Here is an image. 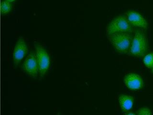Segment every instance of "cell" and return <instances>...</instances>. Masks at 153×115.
<instances>
[{
  "label": "cell",
  "mask_w": 153,
  "mask_h": 115,
  "mask_svg": "<svg viewBox=\"0 0 153 115\" xmlns=\"http://www.w3.org/2000/svg\"><path fill=\"white\" fill-rule=\"evenodd\" d=\"M36 55L41 77L45 75L50 65V57L45 48L39 44L35 45Z\"/></svg>",
  "instance_id": "3957f363"
},
{
  "label": "cell",
  "mask_w": 153,
  "mask_h": 115,
  "mask_svg": "<svg viewBox=\"0 0 153 115\" xmlns=\"http://www.w3.org/2000/svg\"><path fill=\"white\" fill-rule=\"evenodd\" d=\"M28 46L23 37H19L17 41L13 53V59L15 66H17L27 53Z\"/></svg>",
  "instance_id": "5b68a950"
},
{
  "label": "cell",
  "mask_w": 153,
  "mask_h": 115,
  "mask_svg": "<svg viewBox=\"0 0 153 115\" xmlns=\"http://www.w3.org/2000/svg\"><path fill=\"white\" fill-rule=\"evenodd\" d=\"M152 72H153V67H152Z\"/></svg>",
  "instance_id": "9a60e30c"
},
{
  "label": "cell",
  "mask_w": 153,
  "mask_h": 115,
  "mask_svg": "<svg viewBox=\"0 0 153 115\" xmlns=\"http://www.w3.org/2000/svg\"><path fill=\"white\" fill-rule=\"evenodd\" d=\"M118 100L121 109L124 111L130 110L133 107L134 98L131 96L126 95H120L119 96Z\"/></svg>",
  "instance_id": "9c48e42d"
},
{
  "label": "cell",
  "mask_w": 153,
  "mask_h": 115,
  "mask_svg": "<svg viewBox=\"0 0 153 115\" xmlns=\"http://www.w3.org/2000/svg\"><path fill=\"white\" fill-rule=\"evenodd\" d=\"M143 62L146 67L149 68L153 67V53H150L146 55L143 58Z\"/></svg>",
  "instance_id": "8fae6325"
},
{
  "label": "cell",
  "mask_w": 153,
  "mask_h": 115,
  "mask_svg": "<svg viewBox=\"0 0 153 115\" xmlns=\"http://www.w3.org/2000/svg\"><path fill=\"white\" fill-rule=\"evenodd\" d=\"M124 83L128 88L132 90H138L143 86L142 78L135 73L127 74L124 77Z\"/></svg>",
  "instance_id": "52a82bcc"
},
{
  "label": "cell",
  "mask_w": 153,
  "mask_h": 115,
  "mask_svg": "<svg viewBox=\"0 0 153 115\" xmlns=\"http://www.w3.org/2000/svg\"><path fill=\"white\" fill-rule=\"evenodd\" d=\"M133 29L126 16H119L113 19L107 26V36L116 33L132 32Z\"/></svg>",
  "instance_id": "7a4b0ae2"
},
{
  "label": "cell",
  "mask_w": 153,
  "mask_h": 115,
  "mask_svg": "<svg viewBox=\"0 0 153 115\" xmlns=\"http://www.w3.org/2000/svg\"><path fill=\"white\" fill-rule=\"evenodd\" d=\"M6 1H8V2H13L15 0H5Z\"/></svg>",
  "instance_id": "5bb4252c"
},
{
  "label": "cell",
  "mask_w": 153,
  "mask_h": 115,
  "mask_svg": "<svg viewBox=\"0 0 153 115\" xmlns=\"http://www.w3.org/2000/svg\"><path fill=\"white\" fill-rule=\"evenodd\" d=\"M147 49V42L145 34L141 31L135 33L130 48V52L136 57H142Z\"/></svg>",
  "instance_id": "277c9868"
},
{
  "label": "cell",
  "mask_w": 153,
  "mask_h": 115,
  "mask_svg": "<svg viewBox=\"0 0 153 115\" xmlns=\"http://www.w3.org/2000/svg\"><path fill=\"white\" fill-rule=\"evenodd\" d=\"M152 112L149 108L143 107L138 110L137 115H152Z\"/></svg>",
  "instance_id": "7c38bea8"
},
{
  "label": "cell",
  "mask_w": 153,
  "mask_h": 115,
  "mask_svg": "<svg viewBox=\"0 0 153 115\" xmlns=\"http://www.w3.org/2000/svg\"><path fill=\"white\" fill-rule=\"evenodd\" d=\"M124 115H136L134 113L132 112H127Z\"/></svg>",
  "instance_id": "4fadbf2b"
},
{
  "label": "cell",
  "mask_w": 153,
  "mask_h": 115,
  "mask_svg": "<svg viewBox=\"0 0 153 115\" xmlns=\"http://www.w3.org/2000/svg\"><path fill=\"white\" fill-rule=\"evenodd\" d=\"M127 18L131 25L136 27L147 28V23L145 18L137 12L129 11L126 13Z\"/></svg>",
  "instance_id": "ba28073f"
},
{
  "label": "cell",
  "mask_w": 153,
  "mask_h": 115,
  "mask_svg": "<svg viewBox=\"0 0 153 115\" xmlns=\"http://www.w3.org/2000/svg\"><path fill=\"white\" fill-rule=\"evenodd\" d=\"M23 68L26 73L33 78L37 76L39 73V67L36 53L31 52L27 55L24 61Z\"/></svg>",
  "instance_id": "8992f818"
},
{
  "label": "cell",
  "mask_w": 153,
  "mask_h": 115,
  "mask_svg": "<svg viewBox=\"0 0 153 115\" xmlns=\"http://www.w3.org/2000/svg\"><path fill=\"white\" fill-rule=\"evenodd\" d=\"M12 10V5L8 1H2L1 4V11L2 14H6L8 13Z\"/></svg>",
  "instance_id": "30bf717a"
},
{
  "label": "cell",
  "mask_w": 153,
  "mask_h": 115,
  "mask_svg": "<svg viewBox=\"0 0 153 115\" xmlns=\"http://www.w3.org/2000/svg\"><path fill=\"white\" fill-rule=\"evenodd\" d=\"M132 36L127 33H116L108 36V38L117 52L126 53L130 47Z\"/></svg>",
  "instance_id": "6da1fadb"
}]
</instances>
